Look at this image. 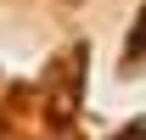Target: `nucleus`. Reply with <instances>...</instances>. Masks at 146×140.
<instances>
[{
	"label": "nucleus",
	"mask_w": 146,
	"mask_h": 140,
	"mask_svg": "<svg viewBox=\"0 0 146 140\" xmlns=\"http://www.w3.org/2000/svg\"><path fill=\"white\" fill-rule=\"evenodd\" d=\"M112 140H146V123H135V129H124V135H112Z\"/></svg>",
	"instance_id": "f257e3e1"
}]
</instances>
